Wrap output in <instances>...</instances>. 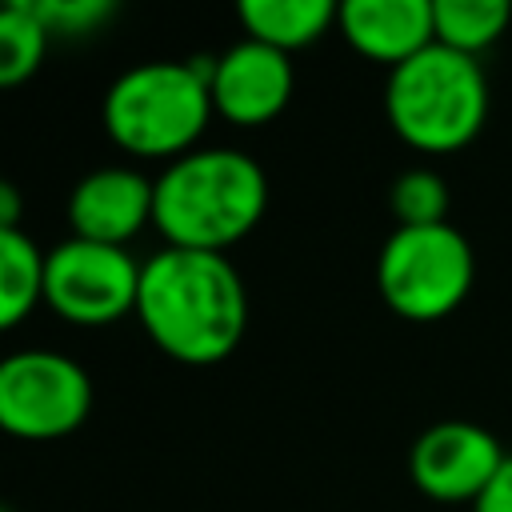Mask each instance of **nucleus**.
Instances as JSON below:
<instances>
[{
    "label": "nucleus",
    "mask_w": 512,
    "mask_h": 512,
    "mask_svg": "<svg viewBox=\"0 0 512 512\" xmlns=\"http://www.w3.org/2000/svg\"><path fill=\"white\" fill-rule=\"evenodd\" d=\"M136 320L164 356L204 368L236 352L248 324V292L224 252L164 244L140 268Z\"/></svg>",
    "instance_id": "obj_1"
},
{
    "label": "nucleus",
    "mask_w": 512,
    "mask_h": 512,
    "mask_svg": "<svg viewBox=\"0 0 512 512\" xmlns=\"http://www.w3.org/2000/svg\"><path fill=\"white\" fill-rule=\"evenodd\" d=\"M268 208V176L244 148L212 144L168 160L156 176V212L164 244L224 252L244 240Z\"/></svg>",
    "instance_id": "obj_2"
},
{
    "label": "nucleus",
    "mask_w": 512,
    "mask_h": 512,
    "mask_svg": "<svg viewBox=\"0 0 512 512\" xmlns=\"http://www.w3.org/2000/svg\"><path fill=\"white\" fill-rule=\"evenodd\" d=\"M212 56L144 60L104 92V128L116 148L140 160H176L196 148L212 108Z\"/></svg>",
    "instance_id": "obj_3"
},
{
    "label": "nucleus",
    "mask_w": 512,
    "mask_h": 512,
    "mask_svg": "<svg viewBox=\"0 0 512 512\" xmlns=\"http://www.w3.org/2000/svg\"><path fill=\"white\" fill-rule=\"evenodd\" d=\"M384 116L416 152H456L472 144L488 120V76L476 56L432 40L412 60L388 68Z\"/></svg>",
    "instance_id": "obj_4"
},
{
    "label": "nucleus",
    "mask_w": 512,
    "mask_h": 512,
    "mask_svg": "<svg viewBox=\"0 0 512 512\" xmlns=\"http://www.w3.org/2000/svg\"><path fill=\"white\" fill-rule=\"evenodd\" d=\"M476 280V252L452 224L392 228L376 256V288L404 320H444Z\"/></svg>",
    "instance_id": "obj_5"
},
{
    "label": "nucleus",
    "mask_w": 512,
    "mask_h": 512,
    "mask_svg": "<svg viewBox=\"0 0 512 512\" xmlns=\"http://www.w3.org/2000/svg\"><path fill=\"white\" fill-rule=\"evenodd\" d=\"M140 268L144 260H136L120 244H96L84 236H68L56 248H48L44 304L76 328L116 324L120 316L136 312Z\"/></svg>",
    "instance_id": "obj_6"
},
{
    "label": "nucleus",
    "mask_w": 512,
    "mask_h": 512,
    "mask_svg": "<svg viewBox=\"0 0 512 512\" xmlns=\"http://www.w3.org/2000/svg\"><path fill=\"white\" fill-rule=\"evenodd\" d=\"M92 412L88 372L56 348H20L0 364V424L20 440H56Z\"/></svg>",
    "instance_id": "obj_7"
},
{
    "label": "nucleus",
    "mask_w": 512,
    "mask_h": 512,
    "mask_svg": "<svg viewBox=\"0 0 512 512\" xmlns=\"http://www.w3.org/2000/svg\"><path fill=\"white\" fill-rule=\"evenodd\" d=\"M508 452L476 420H436L408 448L412 484L440 504H476Z\"/></svg>",
    "instance_id": "obj_8"
},
{
    "label": "nucleus",
    "mask_w": 512,
    "mask_h": 512,
    "mask_svg": "<svg viewBox=\"0 0 512 512\" xmlns=\"http://www.w3.org/2000/svg\"><path fill=\"white\" fill-rule=\"evenodd\" d=\"M292 56L260 40H236L212 56V108L228 124L256 128L276 120L292 100Z\"/></svg>",
    "instance_id": "obj_9"
},
{
    "label": "nucleus",
    "mask_w": 512,
    "mask_h": 512,
    "mask_svg": "<svg viewBox=\"0 0 512 512\" xmlns=\"http://www.w3.org/2000/svg\"><path fill=\"white\" fill-rule=\"evenodd\" d=\"M156 212V180L128 164H104L80 176L68 192V224L72 236L96 244H128L136 232L152 224Z\"/></svg>",
    "instance_id": "obj_10"
},
{
    "label": "nucleus",
    "mask_w": 512,
    "mask_h": 512,
    "mask_svg": "<svg viewBox=\"0 0 512 512\" xmlns=\"http://www.w3.org/2000/svg\"><path fill=\"white\" fill-rule=\"evenodd\" d=\"M336 32L376 64H404L436 40L432 0H344Z\"/></svg>",
    "instance_id": "obj_11"
},
{
    "label": "nucleus",
    "mask_w": 512,
    "mask_h": 512,
    "mask_svg": "<svg viewBox=\"0 0 512 512\" xmlns=\"http://www.w3.org/2000/svg\"><path fill=\"white\" fill-rule=\"evenodd\" d=\"M336 8L340 4L332 0H240L236 16L248 40L292 56L296 48H308L328 28H336Z\"/></svg>",
    "instance_id": "obj_12"
},
{
    "label": "nucleus",
    "mask_w": 512,
    "mask_h": 512,
    "mask_svg": "<svg viewBox=\"0 0 512 512\" xmlns=\"http://www.w3.org/2000/svg\"><path fill=\"white\" fill-rule=\"evenodd\" d=\"M44 260L40 244L20 232L4 228L0 232V324L16 328L40 300H44Z\"/></svg>",
    "instance_id": "obj_13"
},
{
    "label": "nucleus",
    "mask_w": 512,
    "mask_h": 512,
    "mask_svg": "<svg viewBox=\"0 0 512 512\" xmlns=\"http://www.w3.org/2000/svg\"><path fill=\"white\" fill-rule=\"evenodd\" d=\"M432 20H436L440 44L480 60V52L508 32L512 4L508 0H432Z\"/></svg>",
    "instance_id": "obj_14"
},
{
    "label": "nucleus",
    "mask_w": 512,
    "mask_h": 512,
    "mask_svg": "<svg viewBox=\"0 0 512 512\" xmlns=\"http://www.w3.org/2000/svg\"><path fill=\"white\" fill-rule=\"evenodd\" d=\"M52 32L44 28L32 0H8L0 8V84L16 88L44 64Z\"/></svg>",
    "instance_id": "obj_15"
},
{
    "label": "nucleus",
    "mask_w": 512,
    "mask_h": 512,
    "mask_svg": "<svg viewBox=\"0 0 512 512\" xmlns=\"http://www.w3.org/2000/svg\"><path fill=\"white\" fill-rule=\"evenodd\" d=\"M448 184L432 168H404L388 188V208L396 216V228H428L448 224Z\"/></svg>",
    "instance_id": "obj_16"
},
{
    "label": "nucleus",
    "mask_w": 512,
    "mask_h": 512,
    "mask_svg": "<svg viewBox=\"0 0 512 512\" xmlns=\"http://www.w3.org/2000/svg\"><path fill=\"white\" fill-rule=\"evenodd\" d=\"M44 28L52 36H88V32H100L116 4L112 0H32Z\"/></svg>",
    "instance_id": "obj_17"
},
{
    "label": "nucleus",
    "mask_w": 512,
    "mask_h": 512,
    "mask_svg": "<svg viewBox=\"0 0 512 512\" xmlns=\"http://www.w3.org/2000/svg\"><path fill=\"white\" fill-rule=\"evenodd\" d=\"M472 512H512V456L500 464V472L492 476V484L476 496Z\"/></svg>",
    "instance_id": "obj_18"
},
{
    "label": "nucleus",
    "mask_w": 512,
    "mask_h": 512,
    "mask_svg": "<svg viewBox=\"0 0 512 512\" xmlns=\"http://www.w3.org/2000/svg\"><path fill=\"white\" fill-rule=\"evenodd\" d=\"M20 228V192L16 184H0V232Z\"/></svg>",
    "instance_id": "obj_19"
}]
</instances>
